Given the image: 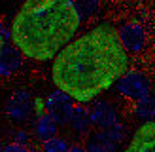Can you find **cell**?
I'll list each match as a JSON object with an SVG mask.
<instances>
[{
    "label": "cell",
    "mask_w": 155,
    "mask_h": 152,
    "mask_svg": "<svg viewBox=\"0 0 155 152\" xmlns=\"http://www.w3.org/2000/svg\"><path fill=\"white\" fill-rule=\"evenodd\" d=\"M129 71V53L110 23H98L76 36L51 63V82L78 105L93 101L114 88Z\"/></svg>",
    "instance_id": "6da1fadb"
},
{
    "label": "cell",
    "mask_w": 155,
    "mask_h": 152,
    "mask_svg": "<svg viewBox=\"0 0 155 152\" xmlns=\"http://www.w3.org/2000/svg\"><path fill=\"white\" fill-rule=\"evenodd\" d=\"M119 40H121V46L125 48L127 53H138L142 51L144 44H146V30L136 25V23H127V25H123L119 30Z\"/></svg>",
    "instance_id": "ba28073f"
},
{
    "label": "cell",
    "mask_w": 155,
    "mask_h": 152,
    "mask_svg": "<svg viewBox=\"0 0 155 152\" xmlns=\"http://www.w3.org/2000/svg\"><path fill=\"white\" fill-rule=\"evenodd\" d=\"M115 91L121 97L136 103L140 99L150 97V80L140 71H127L115 84Z\"/></svg>",
    "instance_id": "277c9868"
},
{
    "label": "cell",
    "mask_w": 155,
    "mask_h": 152,
    "mask_svg": "<svg viewBox=\"0 0 155 152\" xmlns=\"http://www.w3.org/2000/svg\"><path fill=\"white\" fill-rule=\"evenodd\" d=\"M133 116L136 120H140L142 124L146 122H155V97H146L136 101L133 106Z\"/></svg>",
    "instance_id": "4fadbf2b"
},
{
    "label": "cell",
    "mask_w": 155,
    "mask_h": 152,
    "mask_svg": "<svg viewBox=\"0 0 155 152\" xmlns=\"http://www.w3.org/2000/svg\"><path fill=\"white\" fill-rule=\"evenodd\" d=\"M23 67V53L13 44H4L0 51V78L13 76Z\"/></svg>",
    "instance_id": "9c48e42d"
},
{
    "label": "cell",
    "mask_w": 155,
    "mask_h": 152,
    "mask_svg": "<svg viewBox=\"0 0 155 152\" xmlns=\"http://www.w3.org/2000/svg\"><path fill=\"white\" fill-rule=\"evenodd\" d=\"M123 152H155V122H146L138 126Z\"/></svg>",
    "instance_id": "52a82bcc"
},
{
    "label": "cell",
    "mask_w": 155,
    "mask_h": 152,
    "mask_svg": "<svg viewBox=\"0 0 155 152\" xmlns=\"http://www.w3.org/2000/svg\"><path fill=\"white\" fill-rule=\"evenodd\" d=\"M70 152H87V150H85V147H83V144H80V143H74L72 147H70Z\"/></svg>",
    "instance_id": "d6986e66"
},
{
    "label": "cell",
    "mask_w": 155,
    "mask_h": 152,
    "mask_svg": "<svg viewBox=\"0 0 155 152\" xmlns=\"http://www.w3.org/2000/svg\"><path fill=\"white\" fill-rule=\"evenodd\" d=\"M72 4L76 8L78 15H80L81 23L95 17L97 12H98V0H72Z\"/></svg>",
    "instance_id": "5bb4252c"
},
{
    "label": "cell",
    "mask_w": 155,
    "mask_h": 152,
    "mask_svg": "<svg viewBox=\"0 0 155 152\" xmlns=\"http://www.w3.org/2000/svg\"><path fill=\"white\" fill-rule=\"evenodd\" d=\"M0 152H2V147H0Z\"/></svg>",
    "instance_id": "44dd1931"
},
{
    "label": "cell",
    "mask_w": 155,
    "mask_h": 152,
    "mask_svg": "<svg viewBox=\"0 0 155 152\" xmlns=\"http://www.w3.org/2000/svg\"><path fill=\"white\" fill-rule=\"evenodd\" d=\"M70 147H72V144L68 143L66 137L57 135V137H53V139L42 143L40 152H70Z\"/></svg>",
    "instance_id": "9a60e30c"
},
{
    "label": "cell",
    "mask_w": 155,
    "mask_h": 152,
    "mask_svg": "<svg viewBox=\"0 0 155 152\" xmlns=\"http://www.w3.org/2000/svg\"><path fill=\"white\" fill-rule=\"evenodd\" d=\"M68 131L76 137H87L93 131V124H91V116H89V109L83 105H78L74 106L72 110V116L68 120Z\"/></svg>",
    "instance_id": "30bf717a"
},
{
    "label": "cell",
    "mask_w": 155,
    "mask_h": 152,
    "mask_svg": "<svg viewBox=\"0 0 155 152\" xmlns=\"http://www.w3.org/2000/svg\"><path fill=\"white\" fill-rule=\"evenodd\" d=\"M83 147L87 152H117V147L108 139V135L104 131H98V129H93L85 137Z\"/></svg>",
    "instance_id": "7c38bea8"
},
{
    "label": "cell",
    "mask_w": 155,
    "mask_h": 152,
    "mask_svg": "<svg viewBox=\"0 0 155 152\" xmlns=\"http://www.w3.org/2000/svg\"><path fill=\"white\" fill-rule=\"evenodd\" d=\"M32 139H34L32 133L27 131V129H23V127L15 129V131L12 133V143H15V144H23V147H30Z\"/></svg>",
    "instance_id": "e0dca14e"
},
{
    "label": "cell",
    "mask_w": 155,
    "mask_h": 152,
    "mask_svg": "<svg viewBox=\"0 0 155 152\" xmlns=\"http://www.w3.org/2000/svg\"><path fill=\"white\" fill-rule=\"evenodd\" d=\"M2 152H34L30 147H23V144H15V143H8L2 147Z\"/></svg>",
    "instance_id": "ac0fdd59"
},
{
    "label": "cell",
    "mask_w": 155,
    "mask_h": 152,
    "mask_svg": "<svg viewBox=\"0 0 155 152\" xmlns=\"http://www.w3.org/2000/svg\"><path fill=\"white\" fill-rule=\"evenodd\" d=\"M80 27L72 0H25L12 19V44L30 61H53Z\"/></svg>",
    "instance_id": "7a4b0ae2"
},
{
    "label": "cell",
    "mask_w": 155,
    "mask_h": 152,
    "mask_svg": "<svg viewBox=\"0 0 155 152\" xmlns=\"http://www.w3.org/2000/svg\"><path fill=\"white\" fill-rule=\"evenodd\" d=\"M44 99H45V114H49L59 127H66L68 120L72 116V110L76 106L72 97H68L61 89H53Z\"/></svg>",
    "instance_id": "5b68a950"
},
{
    "label": "cell",
    "mask_w": 155,
    "mask_h": 152,
    "mask_svg": "<svg viewBox=\"0 0 155 152\" xmlns=\"http://www.w3.org/2000/svg\"><path fill=\"white\" fill-rule=\"evenodd\" d=\"M106 135H108V139H110L115 147H121L123 143L127 141V137H129V129H127V126L123 124V122H119V124H115V126H112L110 129H106L104 131Z\"/></svg>",
    "instance_id": "2e32d148"
},
{
    "label": "cell",
    "mask_w": 155,
    "mask_h": 152,
    "mask_svg": "<svg viewBox=\"0 0 155 152\" xmlns=\"http://www.w3.org/2000/svg\"><path fill=\"white\" fill-rule=\"evenodd\" d=\"M4 44H6V40L2 38V34H0V51H2V48H4Z\"/></svg>",
    "instance_id": "ffe728a7"
},
{
    "label": "cell",
    "mask_w": 155,
    "mask_h": 152,
    "mask_svg": "<svg viewBox=\"0 0 155 152\" xmlns=\"http://www.w3.org/2000/svg\"><path fill=\"white\" fill-rule=\"evenodd\" d=\"M59 129L61 127L55 124V120L49 114H40V116H34L32 120V137L40 143H45V141L53 139V137H57Z\"/></svg>",
    "instance_id": "8fae6325"
},
{
    "label": "cell",
    "mask_w": 155,
    "mask_h": 152,
    "mask_svg": "<svg viewBox=\"0 0 155 152\" xmlns=\"http://www.w3.org/2000/svg\"><path fill=\"white\" fill-rule=\"evenodd\" d=\"M89 116H91L93 129H98V131H106V129H110L112 126L121 122L119 110L108 99H97V101H93L89 106Z\"/></svg>",
    "instance_id": "8992f818"
},
{
    "label": "cell",
    "mask_w": 155,
    "mask_h": 152,
    "mask_svg": "<svg viewBox=\"0 0 155 152\" xmlns=\"http://www.w3.org/2000/svg\"><path fill=\"white\" fill-rule=\"evenodd\" d=\"M34 99L28 89H15L4 105V112L13 124H25L34 116Z\"/></svg>",
    "instance_id": "3957f363"
}]
</instances>
